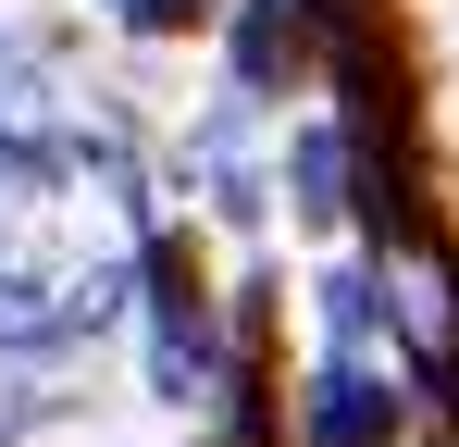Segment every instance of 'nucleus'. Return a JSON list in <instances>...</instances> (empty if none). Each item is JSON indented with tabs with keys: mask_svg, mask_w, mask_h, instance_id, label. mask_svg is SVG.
I'll return each mask as SVG.
<instances>
[{
	"mask_svg": "<svg viewBox=\"0 0 459 447\" xmlns=\"http://www.w3.org/2000/svg\"><path fill=\"white\" fill-rule=\"evenodd\" d=\"M150 261L137 149L100 112H63L0 149V348H75L100 336Z\"/></svg>",
	"mask_w": 459,
	"mask_h": 447,
	"instance_id": "f257e3e1",
	"label": "nucleus"
},
{
	"mask_svg": "<svg viewBox=\"0 0 459 447\" xmlns=\"http://www.w3.org/2000/svg\"><path fill=\"white\" fill-rule=\"evenodd\" d=\"M397 435V398H385L373 361H323V385H310V447H385Z\"/></svg>",
	"mask_w": 459,
	"mask_h": 447,
	"instance_id": "f03ea898",
	"label": "nucleus"
},
{
	"mask_svg": "<svg viewBox=\"0 0 459 447\" xmlns=\"http://www.w3.org/2000/svg\"><path fill=\"white\" fill-rule=\"evenodd\" d=\"M199 0H125V25H186Z\"/></svg>",
	"mask_w": 459,
	"mask_h": 447,
	"instance_id": "423d86ee",
	"label": "nucleus"
},
{
	"mask_svg": "<svg viewBox=\"0 0 459 447\" xmlns=\"http://www.w3.org/2000/svg\"><path fill=\"white\" fill-rule=\"evenodd\" d=\"M75 112V74L50 63V50H25V38H0V149L38 137V125H63Z\"/></svg>",
	"mask_w": 459,
	"mask_h": 447,
	"instance_id": "7ed1b4c3",
	"label": "nucleus"
},
{
	"mask_svg": "<svg viewBox=\"0 0 459 447\" xmlns=\"http://www.w3.org/2000/svg\"><path fill=\"white\" fill-rule=\"evenodd\" d=\"M310 0H248V25H236V87H273L286 74V50H299Z\"/></svg>",
	"mask_w": 459,
	"mask_h": 447,
	"instance_id": "20e7f679",
	"label": "nucleus"
},
{
	"mask_svg": "<svg viewBox=\"0 0 459 447\" xmlns=\"http://www.w3.org/2000/svg\"><path fill=\"white\" fill-rule=\"evenodd\" d=\"M299 187H310V212H348V149L310 137V149H299Z\"/></svg>",
	"mask_w": 459,
	"mask_h": 447,
	"instance_id": "39448f33",
	"label": "nucleus"
}]
</instances>
